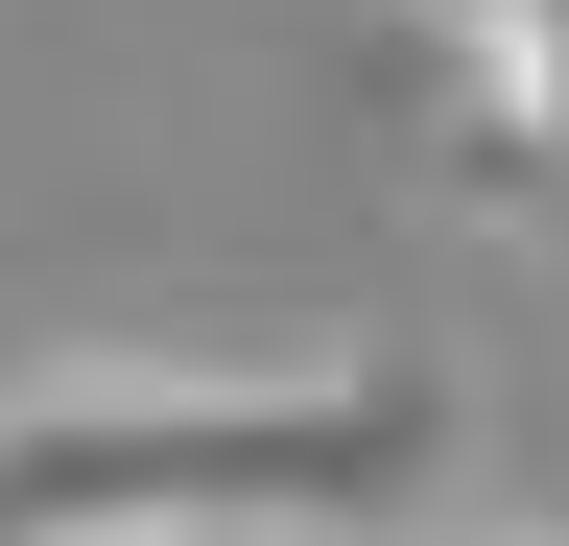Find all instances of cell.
I'll list each match as a JSON object with an SVG mask.
<instances>
[{
	"mask_svg": "<svg viewBox=\"0 0 569 546\" xmlns=\"http://www.w3.org/2000/svg\"><path fill=\"white\" fill-rule=\"evenodd\" d=\"M451 475L427 357H71L0 380V546H380Z\"/></svg>",
	"mask_w": 569,
	"mask_h": 546,
	"instance_id": "1",
	"label": "cell"
},
{
	"mask_svg": "<svg viewBox=\"0 0 569 546\" xmlns=\"http://www.w3.org/2000/svg\"><path fill=\"white\" fill-rule=\"evenodd\" d=\"M427 24H451V0H427Z\"/></svg>",
	"mask_w": 569,
	"mask_h": 546,
	"instance_id": "2",
	"label": "cell"
}]
</instances>
